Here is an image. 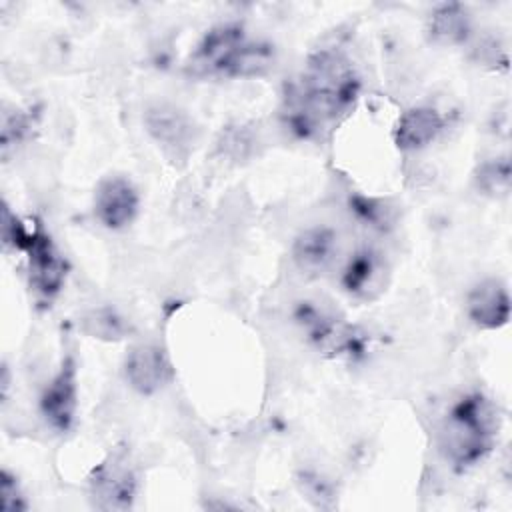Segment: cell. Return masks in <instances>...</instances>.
<instances>
[{"label":"cell","mask_w":512,"mask_h":512,"mask_svg":"<svg viewBox=\"0 0 512 512\" xmlns=\"http://www.w3.org/2000/svg\"><path fill=\"white\" fill-rule=\"evenodd\" d=\"M0 508L4 512H22L28 508V502L18 488L16 476H12L8 470H2L0 476Z\"/></svg>","instance_id":"cell-18"},{"label":"cell","mask_w":512,"mask_h":512,"mask_svg":"<svg viewBox=\"0 0 512 512\" xmlns=\"http://www.w3.org/2000/svg\"><path fill=\"white\" fill-rule=\"evenodd\" d=\"M338 254V234L328 226H310L302 230L292 244L294 264L308 276H322L332 270Z\"/></svg>","instance_id":"cell-12"},{"label":"cell","mask_w":512,"mask_h":512,"mask_svg":"<svg viewBox=\"0 0 512 512\" xmlns=\"http://www.w3.org/2000/svg\"><path fill=\"white\" fill-rule=\"evenodd\" d=\"M510 180H512V170H510L508 156H498V158L486 160L484 164H480L478 174H476L478 190L492 198L508 196Z\"/></svg>","instance_id":"cell-16"},{"label":"cell","mask_w":512,"mask_h":512,"mask_svg":"<svg viewBox=\"0 0 512 512\" xmlns=\"http://www.w3.org/2000/svg\"><path fill=\"white\" fill-rule=\"evenodd\" d=\"M90 498L100 510H128L136 498V472L126 448L112 450L88 476Z\"/></svg>","instance_id":"cell-6"},{"label":"cell","mask_w":512,"mask_h":512,"mask_svg":"<svg viewBox=\"0 0 512 512\" xmlns=\"http://www.w3.org/2000/svg\"><path fill=\"white\" fill-rule=\"evenodd\" d=\"M274 62L270 44L250 40L242 26L220 24L204 34L188 60L194 76L248 78L264 74Z\"/></svg>","instance_id":"cell-3"},{"label":"cell","mask_w":512,"mask_h":512,"mask_svg":"<svg viewBox=\"0 0 512 512\" xmlns=\"http://www.w3.org/2000/svg\"><path fill=\"white\" fill-rule=\"evenodd\" d=\"M358 94L360 76L352 58L340 48H322L286 94V126L300 138L320 136L354 108Z\"/></svg>","instance_id":"cell-1"},{"label":"cell","mask_w":512,"mask_h":512,"mask_svg":"<svg viewBox=\"0 0 512 512\" xmlns=\"http://www.w3.org/2000/svg\"><path fill=\"white\" fill-rule=\"evenodd\" d=\"M146 130L172 158H186L196 140L192 118L174 104L158 102L144 114Z\"/></svg>","instance_id":"cell-8"},{"label":"cell","mask_w":512,"mask_h":512,"mask_svg":"<svg viewBox=\"0 0 512 512\" xmlns=\"http://www.w3.org/2000/svg\"><path fill=\"white\" fill-rule=\"evenodd\" d=\"M294 322L306 340L324 356L352 358L362 354L364 332L346 322L330 304L318 300H300L294 308Z\"/></svg>","instance_id":"cell-5"},{"label":"cell","mask_w":512,"mask_h":512,"mask_svg":"<svg viewBox=\"0 0 512 512\" xmlns=\"http://www.w3.org/2000/svg\"><path fill=\"white\" fill-rule=\"evenodd\" d=\"M466 314L482 330H498L510 320V294L502 280L486 278L466 296Z\"/></svg>","instance_id":"cell-13"},{"label":"cell","mask_w":512,"mask_h":512,"mask_svg":"<svg viewBox=\"0 0 512 512\" xmlns=\"http://www.w3.org/2000/svg\"><path fill=\"white\" fill-rule=\"evenodd\" d=\"M30 128V118L20 110H4L2 114V130H0V142H2V154L8 156V150L24 140Z\"/></svg>","instance_id":"cell-17"},{"label":"cell","mask_w":512,"mask_h":512,"mask_svg":"<svg viewBox=\"0 0 512 512\" xmlns=\"http://www.w3.org/2000/svg\"><path fill=\"white\" fill-rule=\"evenodd\" d=\"M86 330L100 338H120L124 324L112 312H92L86 318Z\"/></svg>","instance_id":"cell-20"},{"label":"cell","mask_w":512,"mask_h":512,"mask_svg":"<svg viewBox=\"0 0 512 512\" xmlns=\"http://www.w3.org/2000/svg\"><path fill=\"white\" fill-rule=\"evenodd\" d=\"M502 428L498 406L482 392L462 394L438 430V450L458 472L480 464L494 448Z\"/></svg>","instance_id":"cell-2"},{"label":"cell","mask_w":512,"mask_h":512,"mask_svg":"<svg viewBox=\"0 0 512 512\" xmlns=\"http://www.w3.org/2000/svg\"><path fill=\"white\" fill-rule=\"evenodd\" d=\"M138 206V190L124 176H108L96 186L94 216L108 230H122L130 226L138 214Z\"/></svg>","instance_id":"cell-9"},{"label":"cell","mask_w":512,"mask_h":512,"mask_svg":"<svg viewBox=\"0 0 512 512\" xmlns=\"http://www.w3.org/2000/svg\"><path fill=\"white\" fill-rule=\"evenodd\" d=\"M78 386L76 364L72 356H66L58 372L50 378L40 394V414L58 432H66L76 416Z\"/></svg>","instance_id":"cell-10"},{"label":"cell","mask_w":512,"mask_h":512,"mask_svg":"<svg viewBox=\"0 0 512 512\" xmlns=\"http://www.w3.org/2000/svg\"><path fill=\"white\" fill-rule=\"evenodd\" d=\"M426 32L430 40L440 46L464 44L472 32L468 10L456 2L436 6L428 18Z\"/></svg>","instance_id":"cell-15"},{"label":"cell","mask_w":512,"mask_h":512,"mask_svg":"<svg viewBox=\"0 0 512 512\" xmlns=\"http://www.w3.org/2000/svg\"><path fill=\"white\" fill-rule=\"evenodd\" d=\"M446 126V118L432 106H414L396 122L394 142L404 152H414L430 146Z\"/></svg>","instance_id":"cell-14"},{"label":"cell","mask_w":512,"mask_h":512,"mask_svg":"<svg viewBox=\"0 0 512 512\" xmlns=\"http://www.w3.org/2000/svg\"><path fill=\"white\" fill-rule=\"evenodd\" d=\"M358 218L362 222H366V226L372 228H380L384 230L386 226H390V214L388 208L384 204H378L376 200H366V198H356L352 202Z\"/></svg>","instance_id":"cell-19"},{"label":"cell","mask_w":512,"mask_h":512,"mask_svg":"<svg viewBox=\"0 0 512 512\" xmlns=\"http://www.w3.org/2000/svg\"><path fill=\"white\" fill-rule=\"evenodd\" d=\"M124 374L128 384L136 392L150 396L162 390L172 380V366L160 346L136 344L126 354Z\"/></svg>","instance_id":"cell-11"},{"label":"cell","mask_w":512,"mask_h":512,"mask_svg":"<svg viewBox=\"0 0 512 512\" xmlns=\"http://www.w3.org/2000/svg\"><path fill=\"white\" fill-rule=\"evenodd\" d=\"M390 266L386 258L374 248H358L348 256L340 272L342 288L360 302L376 300L388 284Z\"/></svg>","instance_id":"cell-7"},{"label":"cell","mask_w":512,"mask_h":512,"mask_svg":"<svg viewBox=\"0 0 512 512\" xmlns=\"http://www.w3.org/2000/svg\"><path fill=\"white\" fill-rule=\"evenodd\" d=\"M2 242L26 254L30 286L36 294L52 298L66 282V260L42 226H26L8 206L2 210Z\"/></svg>","instance_id":"cell-4"}]
</instances>
